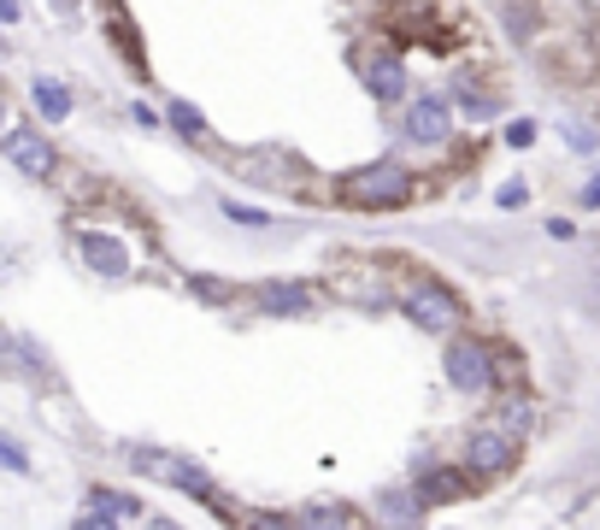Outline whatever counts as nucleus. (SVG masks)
<instances>
[{
    "mask_svg": "<svg viewBox=\"0 0 600 530\" xmlns=\"http://www.w3.org/2000/svg\"><path fill=\"white\" fill-rule=\"evenodd\" d=\"M342 200L360 213H401L412 200V171L401 159H377V166H360L342 177Z\"/></svg>",
    "mask_w": 600,
    "mask_h": 530,
    "instance_id": "obj_1",
    "label": "nucleus"
},
{
    "mask_svg": "<svg viewBox=\"0 0 600 530\" xmlns=\"http://www.w3.org/2000/svg\"><path fill=\"white\" fill-rule=\"evenodd\" d=\"M124 460H130L141 478H159V483H171V489H183V495H195V501L218 495L213 478H206L200 465H189L183 454H171V448H124Z\"/></svg>",
    "mask_w": 600,
    "mask_h": 530,
    "instance_id": "obj_2",
    "label": "nucleus"
},
{
    "mask_svg": "<svg viewBox=\"0 0 600 530\" xmlns=\"http://www.w3.org/2000/svg\"><path fill=\"white\" fill-rule=\"evenodd\" d=\"M465 465L478 478H501L519 465V431L512 424H483V431L465 436Z\"/></svg>",
    "mask_w": 600,
    "mask_h": 530,
    "instance_id": "obj_3",
    "label": "nucleus"
},
{
    "mask_svg": "<svg viewBox=\"0 0 600 530\" xmlns=\"http://www.w3.org/2000/svg\"><path fill=\"white\" fill-rule=\"evenodd\" d=\"M442 365H447V383H453L460 395H489V390H494V360H489V342H471V336L447 342Z\"/></svg>",
    "mask_w": 600,
    "mask_h": 530,
    "instance_id": "obj_4",
    "label": "nucleus"
},
{
    "mask_svg": "<svg viewBox=\"0 0 600 530\" xmlns=\"http://www.w3.org/2000/svg\"><path fill=\"white\" fill-rule=\"evenodd\" d=\"M406 318L424 324V331H453V324H460V301H453L442 283H419V289L406 295Z\"/></svg>",
    "mask_w": 600,
    "mask_h": 530,
    "instance_id": "obj_5",
    "label": "nucleus"
},
{
    "mask_svg": "<svg viewBox=\"0 0 600 530\" xmlns=\"http://www.w3.org/2000/svg\"><path fill=\"white\" fill-rule=\"evenodd\" d=\"M7 159H12V166L24 171V177H48L59 154H53V148H48V141H41L30 125H12V130H7Z\"/></svg>",
    "mask_w": 600,
    "mask_h": 530,
    "instance_id": "obj_6",
    "label": "nucleus"
},
{
    "mask_svg": "<svg viewBox=\"0 0 600 530\" xmlns=\"http://www.w3.org/2000/svg\"><path fill=\"white\" fill-rule=\"evenodd\" d=\"M447 130H453V118H447V107L436 95H419L406 107V136L412 141H424V148H436V141H447Z\"/></svg>",
    "mask_w": 600,
    "mask_h": 530,
    "instance_id": "obj_7",
    "label": "nucleus"
},
{
    "mask_svg": "<svg viewBox=\"0 0 600 530\" xmlns=\"http://www.w3.org/2000/svg\"><path fill=\"white\" fill-rule=\"evenodd\" d=\"M148 513H141L136 501H124V495H112V489H89V501H82V513H77V524H141Z\"/></svg>",
    "mask_w": 600,
    "mask_h": 530,
    "instance_id": "obj_8",
    "label": "nucleus"
},
{
    "mask_svg": "<svg viewBox=\"0 0 600 530\" xmlns=\"http://www.w3.org/2000/svg\"><path fill=\"white\" fill-rule=\"evenodd\" d=\"M471 465L465 472H453V465H442V472H430V478H419V489H412V495H419L424 507H447V501H465V495H478V489H471Z\"/></svg>",
    "mask_w": 600,
    "mask_h": 530,
    "instance_id": "obj_9",
    "label": "nucleus"
},
{
    "mask_svg": "<svg viewBox=\"0 0 600 530\" xmlns=\"http://www.w3.org/2000/svg\"><path fill=\"white\" fill-rule=\"evenodd\" d=\"M365 89L377 95V100H401L406 95V71H401V59H388V53H377L365 66Z\"/></svg>",
    "mask_w": 600,
    "mask_h": 530,
    "instance_id": "obj_10",
    "label": "nucleus"
},
{
    "mask_svg": "<svg viewBox=\"0 0 600 530\" xmlns=\"http://www.w3.org/2000/svg\"><path fill=\"white\" fill-rule=\"evenodd\" d=\"M259 307L265 313H306V307H313V289H306V283H265Z\"/></svg>",
    "mask_w": 600,
    "mask_h": 530,
    "instance_id": "obj_11",
    "label": "nucleus"
},
{
    "mask_svg": "<svg viewBox=\"0 0 600 530\" xmlns=\"http://www.w3.org/2000/svg\"><path fill=\"white\" fill-rule=\"evenodd\" d=\"M30 100H36V112L48 118V125L71 118V89H66V84H53V77H36V84H30Z\"/></svg>",
    "mask_w": 600,
    "mask_h": 530,
    "instance_id": "obj_12",
    "label": "nucleus"
},
{
    "mask_svg": "<svg viewBox=\"0 0 600 530\" xmlns=\"http://www.w3.org/2000/svg\"><path fill=\"white\" fill-rule=\"evenodd\" d=\"M301 524H360V507H342V501H313L295 513Z\"/></svg>",
    "mask_w": 600,
    "mask_h": 530,
    "instance_id": "obj_13",
    "label": "nucleus"
},
{
    "mask_svg": "<svg viewBox=\"0 0 600 530\" xmlns=\"http://www.w3.org/2000/svg\"><path fill=\"white\" fill-rule=\"evenodd\" d=\"M82 254H89V265H100V272H112V277L130 265V259L118 254V242H107V236H89V242H82Z\"/></svg>",
    "mask_w": 600,
    "mask_h": 530,
    "instance_id": "obj_14",
    "label": "nucleus"
},
{
    "mask_svg": "<svg viewBox=\"0 0 600 530\" xmlns=\"http://www.w3.org/2000/svg\"><path fill=\"white\" fill-rule=\"evenodd\" d=\"M171 125L183 136H206V118H200V107H189V100H177V107H171Z\"/></svg>",
    "mask_w": 600,
    "mask_h": 530,
    "instance_id": "obj_15",
    "label": "nucleus"
},
{
    "mask_svg": "<svg viewBox=\"0 0 600 530\" xmlns=\"http://www.w3.org/2000/svg\"><path fill=\"white\" fill-rule=\"evenodd\" d=\"M506 12H512V18H506V30H512V36H535V12H530V0H512Z\"/></svg>",
    "mask_w": 600,
    "mask_h": 530,
    "instance_id": "obj_16",
    "label": "nucleus"
},
{
    "mask_svg": "<svg viewBox=\"0 0 600 530\" xmlns=\"http://www.w3.org/2000/svg\"><path fill=\"white\" fill-rule=\"evenodd\" d=\"M494 200H501L506 213H519L524 200H530V189H524V183H501V189H494Z\"/></svg>",
    "mask_w": 600,
    "mask_h": 530,
    "instance_id": "obj_17",
    "label": "nucleus"
},
{
    "mask_svg": "<svg viewBox=\"0 0 600 530\" xmlns=\"http://www.w3.org/2000/svg\"><path fill=\"white\" fill-rule=\"evenodd\" d=\"M0 460H7V472H30V460H24V448H18L12 436H0Z\"/></svg>",
    "mask_w": 600,
    "mask_h": 530,
    "instance_id": "obj_18",
    "label": "nucleus"
},
{
    "mask_svg": "<svg viewBox=\"0 0 600 530\" xmlns=\"http://www.w3.org/2000/svg\"><path fill=\"white\" fill-rule=\"evenodd\" d=\"M506 141H512V148H530V141H535V125H530V118H519V125H506Z\"/></svg>",
    "mask_w": 600,
    "mask_h": 530,
    "instance_id": "obj_19",
    "label": "nucleus"
},
{
    "mask_svg": "<svg viewBox=\"0 0 600 530\" xmlns=\"http://www.w3.org/2000/svg\"><path fill=\"white\" fill-rule=\"evenodd\" d=\"M501 424H512V431H524V424H530V406H524V401H506Z\"/></svg>",
    "mask_w": 600,
    "mask_h": 530,
    "instance_id": "obj_20",
    "label": "nucleus"
},
{
    "mask_svg": "<svg viewBox=\"0 0 600 530\" xmlns=\"http://www.w3.org/2000/svg\"><path fill=\"white\" fill-rule=\"evenodd\" d=\"M224 213H230L236 224H272V218H265L259 207H236V200H230V207H224Z\"/></svg>",
    "mask_w": 600,
    "mask_h": 530,
    "instance_id": "obj_21",
    "label": "nucleus"
},
{
    "mask_svg": "<svg viewBox=\"0 0 600 530\" xmlns=\"http://www.w3.org/2000/svg\"><path fill=\"white\" fill-rule=\"evenodd\" d=\"M583 207H600V177H594L589 189H583Z\"/></svg>",
    "mask_w": 600,
    "mask_h": 530,
    "instance_id": "obj_22",
    "label": "nucleus"
}]
</instances>
